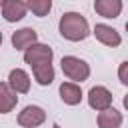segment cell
<instances>
[{"label":"cell","instance_id":"5bb4252c","mask_svg":"<svg viewBox=\"0 0 128 128\" xmlns=\"http://www.w3.org/2000/svg\"><path fill=\"white\" fill-rule=\"evenodd\" d=\"M32 74H34V80H36L40 86H48V84H52V80H54V66H52V62L34 66V68H32Z\"/></svg>","mask_w":128,"mask_h":128},{"label":"cell","instance_id":"9a60e30c","mask_svg":"<svg viewBox=\"0 0 128 128\" xmlns=\"http://www.w3.org/2000/svg\"><path fill=\"white\" fill-rule=\"evenodd\" d=\"M26 6H28V10H30L34 16H38V18L48 16V12L52 10V2H50V0H30V2H26Z\"/></svg>","mask_w":128,"mask_h":128},{"label":"cell","instance_id":"8fae6325","mask_svg":"<svg viewBox=\"0 0 128 128\" xmlns=\"http://www.w3.org/2000/svg\"><path fill=\"white\" fill-rule=\"evenodd\" d=\"M94 10L98 16L104 18H118L122 12V0H96Z\"/></svg>","mask_w":128,"mask_h":128},{"label":"cell","instance_id":"ba28073f","mask_svg":"<svg viewBox=\"0 0 128 128\" xmlns=\"http://www.w3.org/2000/svg\"><path fill=\"white\" fill-rule=\"evenodd\" d=\"M10 40H12V46L16 50H24L26 52L30 46H34L38 42V32L34 28H20V30H16L12 34Z\"/></svg>","mask_w":128,"mask_h":128},{"label":"cell","instance_id":"ac0fdd59","mask_svg":"<svg viewBox=\"0 0 128 128\" xmlns=\"http://www.w3.org/2000/svg\"><path fill=\"white\" fill-rule=\"evenodd\" d=\"M52 128H62V126L60 124H52Z\"/></svg>","mask_w":128,"mask_h":128},{"label":"cell","instance_id":"8992f818","mask_svg":"<svg viewBox=\"0 0 128 128\" xmlns=\"http://www.w3.org/2000/svg\"><path fill=\"white\" fill-rule=\"evenodd\" d=\"M0 10H2V16H4L6 22H18V20H22L26 16L28 6L22 0H4Z\"/></svg>","mask_w":128,"mask_h":128},{"label":"cell","instance_id":"277c9868","mask_svg":"<svg viewBox=\"0 0 128 128\" xmlns=\"http://www.w3.org/2000/svg\"><path fill=\"white\" fill-rule=\"evenodd\" d=\"M16 120L22 128H38L46 122V112H44V108H40L36 104H28L22 108V112H18Z\"/></svg>","mask_w":128,"mask_h":128},{"label":"cell","instance_id":"2e32d148","mask_svg":"<svg viewBox=\"0 0 128 128\" xmlns=\"http://www.w3.org/2000/svg\"><path fill=\"white\" fill-rule=\"evenodd\" d=\"M118 80H120L124 86H128V60H124V62L118 66Z\"/></svg>","mask_w":128,"mask_h":128},{"label":"cell","instance_id":"4fadbf2b","mask_svg":"<svg viewBox=\"0 0 128 128\" xmlns=\"http://www.w3.org/2000/svg\"><path fill=\"white\" fill-rule=\"evenodd\" d=\"M98 128H120L122 126V114L116 108H108L104 112H98Z\"/></svg>","mask_w":128,"mask_h":128},{"label":"cell","instance_id":"ffe728a7","mask_svg":"<svg viewBox=\"0 0 128 128\" xmlns=\"http://www.w3.org/2000/svg\"><path fill=\"white\" fill-rule=\"evenodd\" d=\"M124 28H126V32H128V22H126V26H124Z\"/></svg>","mask_w":128,"mask_h":128},{"label":"cell","instance_id":"e0dca14e","mask_svg":"<svg viewBox=\"0 0 128 128\" xmlns=\"http://www.w3.org/2000/svg\"><path fill=\"white\" fill-rule=\"evenodd\" d=\"M122 104H124V108H126V110H128V94H126V96H124V100H122Z\"/></svg>","mask_w":128,"mask_h":128},{"label":"cell","instance_id":"7c38bea8","mask_svg":"<svg viewBox=\"0 0 128 128\" xmlns=\"http://www.w3.org/2000/svg\"><path fill=\"white\" fill-rule=\"evenodd\" d=\"M18 104V96L16 92L10 88L8 82H0V114H8L16 108Z\"/></svg>","mask_w":128,"mask_h":128},{"label":"cell","instance_id":"30bf717a","mask_svg":"<svg viewBox=\"0 0 128 128\" xmlns=\"http://www.w3.org/2000/svg\"><path fill=\"white\" fill-rule=\"evenodd\" d=\"M58 92H60V100L68 106H76L82 102V88L74 82H62Z\"/></svg>","mask_w":128,"mask_h":128},{"label":"cell","instance_id":"3957f363","mask_svg":"<svg viewBox=\"0 0 128 128\" xmlns=\"http://www.w3.org/2000/svg\"><path fill=\"white\" fill-rule=\"evenodd\" d=\"M52 58H54V50L48 44H42V42H36L34 46H30L24 52V62L30 68L40 66V64H46V62H52Z\"/></svg>","mask_w":128,"mask_h":128},{"label":"cell","instance_id":"6da1fadb","mask_svg":"<svg viewBox=\"0 0 128 128\" xmlns=\"http://www.w3.org/2000/svg\"><path fill=\"white\" fill-rule=\"evenodd\" d=\"M58 32H60L62 38H66L70 42L86 40L92 34L88 20L80 12H64L60 16V22H58Z\"/></svg>","mask_w":128,"mask_h":128},{"label":"cell","instance_id":"5b68a950","mask_svg":"<svg viewBox=\"0 0 128 128\" xmlns=\"http://www.w3.org/2000/svg\"><path fill=\"white\" fill-rule=\"evenodd\" d=\"M112 92L106 86H92L88 92V106L96 112H104L112 108Z\"/></svg>","mask_w":128,"mask_h":128},{"label":"cell","instance_id":"7a4b0ae2","mask_svg":"<svg viewBox=\"0 0 128 128\" xmlns=\"http://www.w3.org/2000/svg\"><path fill=\"white\" fill-rule=\"evenodd\" d=\"M60 68H62V74H64L70 82H74V84L84 82V80H88V76H90V64L84 62V60L78 58V56H62Z\"/></svg>","mask_w":128,"mask_h":128},{"label":"cell","instance_id":"52a82bcc","mask_svg":"<svg viewBox=\"0 0 128 128\" xmlns=\"http://www.w3.org/2000/svg\"><path fill=\"white\" fill-rule=\"evenodd\" d=\"M92 34H94L96 40H98L100 44H104V46H112V48H116V46L122 44L120 34H118L112 26H108V24H96L94 30H92Z\"/></svg>","mask_w":128,"mask_h":128},{"label":"cell","instance_id":"d6986e66","mask_svg":"<svg viewBox=\"0 0 128 128\" xmlns=\"http://www.w3.org/2000/svg\"><path fill=\"white\" fill-rule=\"evenodd\" d=\"M0 44H2V32H0Z\"/></svg>","mask_w":128,"mask_h":128},{"label":"cell","instance_id":"9c48e42d","mask_svg":"<svg viewBox=\"0 0 128 128\" xmlns=\"http://www.w3.org/2000/svg\"><path fill=\"white\" fill-rule=\"evenodd\" d=\"M8 84H10V88H12L16 94H26V92H30V76H28V72L22 70V68L10 70V74H8Z\"/></svg>","mask_w":128,"mask_h":128},{"label":"cell","instance_id":"44dd1931","mask_svg":"<svg viewBox=\"0 0 128 128\" xmlns=\"http://www.w3.org/2000/svg\"><path fill=\"white\" fill-rule=\"evenodd\" d=\"M0 8H2V2H0Z\"/></svg>","mask_w":128,"mask_h":128}]
</instances>
